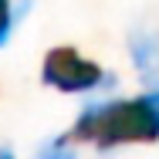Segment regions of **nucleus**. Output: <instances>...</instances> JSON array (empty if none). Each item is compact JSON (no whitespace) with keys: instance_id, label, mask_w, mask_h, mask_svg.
Returning a JSON list of instances; mask_svg holds the SVG:
<instances>
[{"instance_id":"6","label":"nucleus","mask_w":159,"mask_h":159,"mask_svg":"<svg viewBox=\"0 0 159 159\" xmlns=\"http://www.w3.org/2000/svg\"><path fill=\"white\" fill-rule=\"evenodd\" d=\"M0 159H14V156H10V152H7V149H0Z\"/></svg>"},{"instance_id":"4","label":"nucleus","mask_w":159,"mask_h":159,"mask_svg":"<svg viewBox=\"0 0 159 159\" xmlns=\"http://www.w3.org/2000/svg\"><path fill=\"white\" fill-rule=\"evenodd\" d=\"M10 27H14V10H10V0H0V44L10 37Z\"/></svg>"},{"instance_id":"2","label":"nucleus","mask_w":159,"mask_h":159,"mask_svg":"<svg viewBox=\"0 0 159 159\" xmlns=\"http://www.w3.org/2000/svg\"><path fill=\"white\" fill-rule=\"evenodd\" d=\"M41 78H44V85H51L58 92L78 95V92H92L102 81V68L95 61H88L85 54H78L71 44H58L44 54Z\"/></svg>"},{"instance_id":"1","label":"nucleus","mask_w":159,"mask_h":159,"mask_svg":"<svg viewBox=\"0 0 159 159\" xmlns=\"http://www.w3.org/2000/svg\"><path fill=\"white\" fill-rule=\"evenodd\" d=\"M68 139L95 142L98 149H115V146H132V142H159V92L85 108Z\"/></svg>"},{"instance_id":"3","label":"nucleus","mask_w":159,"mask_h":159,"mask_svg":"<svg viewBox=\"0 0 159 159\" xmlns=\"http://www.w3.org/2000/svg\"><path fill=\"white\" fill-rule=\"evenodd\" d=\"M129 54L139 75L146 78V85L159 92V24H139L129 34Z\"/></svg>"},{"instance_id":"5","label":"nucleus","mask_w":159,"mask_h":159,"mask_svg":"<svg viewBox=\"0 0 159 159\" xmlns=\"http://www.w3.org/2000/svg\"><path fill=\"white\" fill-rule=\"evenodd\" d=\"M64 142H68V139H58V142H51V146H48V149H44L37 159H75V152H71Z\"/></svg>"}]
</instances>
